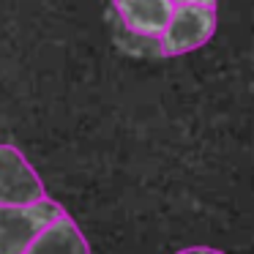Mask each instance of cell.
<instances>
[{"label": "cell", "mask_w": 254, "mask_h": 254, "mask_svg": "<svg viewBox=\"0 0 254 254\" xmlns=\"http://www.w3.org/2000/svg\"><path fill=\"white\" fill-rule=\"evenodd\" d=\"M216 33V6L202 3H181L172 8V17L167 22L164 33L159 36L161 55L178 58L205 47Z\"/></svg>", "instance_id": "1"}, {"label": "cell", "mask_w": 254, "mask_h": 254, "mask_svg": "<svg viewBox=\"0 0 254 254\" xmlns=\"http://www.w3.org/2000/svg\"><path fill=\"white\" fill-rule=\"evenodd\" d=\"M63 213V205L50 197L33 205H0V254H25L30 241Z\"/></svg>", "instance_id": "2"}, {"label": "cell", "mask_w": 254, "mask_h": 254, "mask_svg": "<svg viewBox=\"0 0 254 254\" xmlns=\"http://www.w3.org/2000/svg\"><path fill=\"white\" fill-rule=\"evenodd\" d=\"M47 197L39 172L14 145H0V205H33Z\"/></svg>", "instance_id": "3"}, {"label": "cell", "mask_w": 254, "mask_h": 254, "mask_svg": "<svg viewBox=\"0 0 254 254\" xmlns=\"http://www.w3.org/2000/svg\"><path fill=\"white\" fill-rule=\"evenodd\" d=\"M121 22L128 33L142 39H159L172 17L175 3L172 0H112Z\"/></svg>", "instance_id": "4"}, {"label": "cell", "mask_w": 254, "mask_h": 254, "mask_svg": "<svg viewBox=\"0 0 254 254\" xmlns=\"http://www.w3.org/2000/svg\"><path fill=\"white\" fill-rule=\"evenodd\" d=\"M25 254H90V246L79 224L68 213H63L30 241Z\"/></svg>", "instance_id": "5"}, {"label": "cell", "mask_w": 254, "mask_h": 254, "mask_svg": "<svg viewBox=\"0 0 254 254\" xmlns=\"http://www.w3.org/2000/svg\"><path fill=\"white\" fill-rule=\"evenodd\" d=\"M178 254H224L219 249H210V246H189V249H181Z\"/></svg>", "instance_id": "6"}, {"label": "cell", "mask_w": 254, "mask_h": 254, "mask_svg": "<svg viewBox=\"0 0 254 254\" xmlns=\"http://www.w3.org/2000/svg\"><path fill=\"white\" fill-rule=\"evenodd\" d=\"M175 6H181V3H202V6H216V0H172Z\"/></svg>", "instance_id": "7"}]
</instances>
